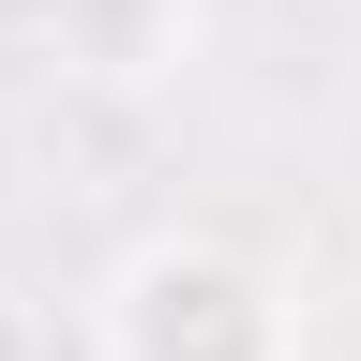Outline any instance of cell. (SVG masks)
<instances>
[{"instance_id":"cell-1","label":"cell","mask_w":361,"mask_h":361,"mask_svg":"<svg viewBox=\"0 0 361 361\" xmlns=\"http://www.w3.org/2000/svg\"><path fill=\"white\" fill-rule=\"evenodd\" d=\"M90 346L106 361H301V316H286V286L256 256L166 226V241H135L90 286Z\"/></svg>"},{"instance_id":"cell-2","label":"cell","mask_w":361,"mask_h":361,"mask_svg":"<svg viewBox=\"0 0 361 361\" xmlns=\"http://www.w3.org/2000/svg\"><path fill=\"white\" fill-rule=\"evenodd\" d=\"M45 30L75 75H166L196 45V0H45Z\"/></svg>"},{"instance_id":"cell-3","label":"cell","mask_w":361,"mask_h":361,"mask_svg":"<svg viewBox=\"0 0 361 361\" xmlns=\"http://www.w3.org/2000/svg\"><path fill=\"white\" fill-rule=\"evenodd\" d=\"M0 361H45V331H30V301L0 286Z\"/></svg>"}]
</instances>
